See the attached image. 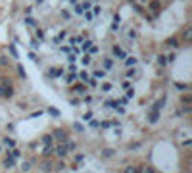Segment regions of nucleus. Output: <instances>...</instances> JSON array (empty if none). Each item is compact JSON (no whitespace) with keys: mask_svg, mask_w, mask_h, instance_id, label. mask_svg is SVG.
Segmentation results:
<instances>
[{"mask_svg":"<svg viewBox=\"0 0 192 173\" xmlns=\"http://www.w3.org/2000/svg\"><path fill=\"white\" fill-rule=\"evenodd\" d=\"M111 52H114V56H117V58H127V56H125V50L121 48V46H117V44L114 46V50H111Z\"/></svg>","mask_w":192,"mask_h":173,"instance_id":"1","label":"nucleus"},{"mask_svg":"<svg viewBox=\"0 0 192 173\" xmlns=\"http://www.w3.org/2000/svg\"><path fill=\"white\" fill-rule=\"evenodd\" d=\"M158 119H160V112H158V110H152L150 115H148V121H150V123H156Z\"/></svg>","mask_w":192,"mask_h":173,"instance_id":"2","label":"nucleus"},{"mask_svg":"<svg viewBox=\"0 0 192 173\" xmlns=\"http://www.w3.org/2000/svg\"><path fill=\"white\" fill-rule=\"evenodd\" d=\"M125 64H127V68H135V65L138 64V60L131 56V58H125Z\"/></svg>","mask_w":192,"mask_h":173,"instance_id":"3","label":"nucleus"},{"mask_svg":"<svg viewBox=\"0 0 192 173\" xmlns=\"http://www.w3.org/2000/svg\"><path fill=\"white\" fill-rule=\"evenodd\" d=\"M48 75H50V77H60V75H62V68L50 69V71H48Z\"/></svg>","mask_w":192,"mask_h":173,"instance_id":"4","label":"nucleus"},{"mask_svg":"<svg viewBox=\"0 0 192 173\" xmlns=\"http://www.w3.org/2000/svg\"><path fill=\"white\" fill-rule=\"evenodd\" d=\"M54 137H56V139H60V141H65V131L58 129V131H54Z\"/></svg>","mask_w":192,"mask_h":173,"instance_id":"5","label":"nucleus"},{"mask_svg":"<svg viewBox=\"0 0 192 173\" xmlns=\"http://www.w3.org/2000/svg\"><path fill=\"white\" fill-rule=\"evenodd\" d=\"M111 68H114V62H111L110 58H104V69L108 71V69H111Z\"/></svg>","mask_w":192,"mask_h":173,"instance_id":"6","label":"nucleus"},{"mask_svg":"<svg viewBox=\"0 0 192 173\" xmlns=\"http://www.w3.org/2000/svg\"><path fill=\"white\" fill-rule=\"evenodd\" d=\"M4 144L8 146V148H12V150H14V146H15V141H14V139H8V137H6V139H4Z\"/></svg>","mask_w":192,"mask_h":173,"instance_id":"7","label":"nucleus"},{"mask_svg":"<svg viewBox=\"0 0 192 173\" xmlns=\"http://www.w3.org/2000/svg\"><path fill=\"white\" fill-rule=\"evenodd\" d=\"M14 164H15V162H14V158H12V156H8V158L4 160V165H6V167H14Z\"/></svg>","mask_w":192,"mask_h":173,"instance_id":"8","label":"nucleus"},{"mask_svg":"<svg viewBox=\"0 0 192 173\" xmlns=\"http://www.w3.org/2000/svg\"><path fill=\"white\" fill-rule=\"evenodd\" d=\"M65 152H67L65 144H64V146H58V148H56V154H58V156H65Z\"/></svg>","mask_w":192,"mask_h":173,"instance_id":"9","label":"nucleus"},{"mask_svg":"<svg viewBox=\"0 0 192 173\" xmlns=\"http://www.w3.org/2000/svg\"><path fill=\"white\" fill-rule=\"evenodd\" d=\"M150 10L158 12V10H160V2H158V0H152V2H150Z\"/></svg>","mask_w":192,"mask_h":173,"instance_id":"10","label":"nucleus"},{"mask_svg":"<svg viewBox=\"0 0 192 173\" xmlns=\"http://www.w3.org/2000/svg\"><path fill=\"white\" fill-rule=\"evenodd\" d=\"M90 46H92V41H85V42H83V46H81V50H83V52H87Z\"/></svg>","mask_w":192,"mask_h":173,"instance_id":"11","label":"nucleus"},{"mask_svg":"<svg viewBox=\"0 0 192 173\" xmlns=\"http://www.w3.org/2000/svg\"><path fill=\"white\" fill-rule=\"evenodd\" d=\"M119 21H121V19H119V15H114V21H111V29H117V27H119Z\"/></svg>","mask_w":192,"mask_h":173,"instance_id":"12","label":"nucleus"},{"mask_svg":"<svg viewBox=\"0 0 192 173\" xmlns=\"http://www.w3.org/2000/svg\"><path fill=\"white\" fill-rule=\"evenodd\" d=\"M64 37H65V33H60L58 37H54V42H56V44H60V42L64 41Z\"/></svg>","mask_w":192,"mask_h":173,"instance_id":"13","label":"nucleus"},{"mask_svg":"<svg viewBox=\"0 0 192 173\" xmlns=\"http://www.w3.org/2000/svg\"><path fill=\"white\" fill-rule=\"evenodd\" d=\"M75 12H77V14H83V12H85V8H83L81 2H77V4H75Z\"/></svg>","mask_w":192,"mask_h":173,"instance_id":"14","label":"nucleus"},{"mask_svg":"<svg viewBox=\"0 0 192 173\" xmlns=\"http://www.w3.org/2000/svg\"><path fill=\"white\" fill-rule=\"evenodd\" d=\"M75 79H77V75H75V71H71V75H67V77H65V81H67V83H73Z\"/></svg>","mask_w":192,"mask_h":173,"instance_id":"15","label":"nucleus"},{"mask_svg":"<svg viewBox=\"0 0 192 173\" xmlns=\"http://www.w3.org/2000/svg\"><path fill=\"white\" fill-rule=\"evenodd\" d=\"M48 114H52L54 117H58V115H60V110L58 108H48Z\"/></svg>","mask_w":192,"mask_h":173,"instance_id":"16","label":"nucleus"},{"mask_svg":"<svg viewBox=\"0 0 192 173\" xmlns=\"http://www.w3.org/2000/svg\"><path fill=\"white\" fill-rule=\"evenodd\" d=\"M60 52L62 54H69L71 52V46H60Z\"/></svg>","mask_w":192,"mask_h":173,"instance_id":"17","label":"nucleus"},{"mask_svg":"<svg viewBox=\"0 0 192 173\" xmlns=\"http://www.w3.org/2000/svg\"><path fill=\"white\" fill-rule=\"evenodd\" d=\"M127 77H137V69H135V68H129V71H127Z\"/></svg>","mask_w":192,"mask_h":173,"instance_id":"18","label":"nucleus"},{"mask_svg":"<svg viewBox=\"0 0 192 173\" xmlns=\"http://www.w3.org/2000/svg\"><path fill=\"white\" fill-rule=\"evenodd\" d=\"M90 62H92V58H90V54H87V56H83V64H85V65H88V64H90Z\"/></svg>","mask_w":192,"mask_h":173,"instance_id":"19","label":"nucleus"},{"mask_svg":"<svg viewBox=\"0 0 192 173\" xmlns=\"http://www.w3.org/2000/svg\"><path fill=\"white\" fill-rule=\"evenodd\" d=\"M50 142H52L50 135H44V137H42V144H50Z\"/></svg>","mask_w":192,"mask_h":173,"instance_id":"20","label":"nucleus"},{"mask_svg":"<svg viewBox=\"0 0 192 173\" xmlns=\"http://www.w3.org/2000/svg\"><path fill=\"white\" fill-rule=\"evenodd\" d=\"M102 154H104V156H106V158H111V156H114V154H115V152H114V150H110V148H106V150H104V152H102Z\"/></svg>","mask_w":192,"mask_h":173,"instance_id":"21","label":"nucleus"},{"mask_svg":"<svg viewBox=\"0 0 192 173\" xmlns=\"http://www.w3.org/2000/svg\"><path fill=\"white\" fill-rule=\"evenodd\" d=\"M83 15H85V19H88V21L94 18V14H92V12H88V10H87V12H83Z\"/></svg>","mask_w":192,"mask_h":173,"instance_id":"22","label":"nucleus"},{"mask_svg":"<svg viewBox=\"0 0 192 173\" xmlns=\"http://www.w3.org/2000/svg\"><path fill=\"white\" fill-rule=\"evenodd\" d=\"M142 173H156V171H154V167H150V165H144V167H142Z\"/></svg>","mask_w":192,"mask_h":173,"instance_id":"23","label":"nucleus"},{"mask_svg":"<svg viewBox=\"0 0 192 173\" xmlns=\"http://www.w3.org/2000/svg\"><path fill=\"white\" fill-rule=\"evenodd\" d=\"M133 96H135V91H133V89H127V94H125V98L129 100V98H133Z\"/></svg>","mask_w":192,"mask_h":173,"instance_id":"24","label":"nucleus"},{"mask_svg":"<svg viewBox=\"0 0 192 173\" xmlns=\"http://www.w3.org/2000/svg\"><path fill=\"white\" fill-rule=\"evenodd\" d=\"M83 119H85V121H90V119H92V112H87V114H83Z\"/></svg>","mask_w":192,"mask_h":173,"instance_id":"25","label":"nucleus"},{"mask_svg":"<svg viewBox=\"0 0 192 173\" xmlns=\"http://www.w3.org/2000/svg\"><path fill=\"white\" fill-rule=\"evenodd\" d=\"M102 91H111V83H104V85H102Z\"/></svg>","mask_w":192,"mask_h":173,"instance_id":"26","label":"nucleus"},{"mask_svg":"<svg viewBox=\"0 0 192 173\" xmlns=\"http://www.w3.org/2000/svg\"><path fill=\"white\" fill-rule=\"evenodd\" d=\"M67 150H75V142H64Z\"/></svg>","mask_w":192,"mask_h":173,"instance_id":"27","label":"nucleus"},{"mask_svg":"<svg viewBox=\"0 0 192 173\" xmlns=\"http://www.w3.org/2000/svg\"><path fill=\"white\" fill-rule=\"evenodd\" d=\"M98 77H104V71L102 69H96L94 71V79H98Z\"/></svg>","mask_w":192,"mask_h":173,"instance_id":"28","label":"nucleus"},{"mask_svg":"<svg viewBox=\"0 0 192 173\" xmlns=\"http://www.w3.org/2000/svg\"><path fill=\"white\" fill-rule=\"evenodd\" d=\"M87 81H88V86H96V85H98V81H96L94 77H92V79H87Z\"/></svg>","mask_w":192,"mask_h":173,"instance_id":"29","label":"nucleus"},{"mask_svg":"<svg viewBox=\"0 0 192 173\" xmlns=\"http://www.w3.org/2000/svg\"><path fill=\"white\" fill-rule=\"evenodd\" d=\"M125 173H138V169L131 165V167H127V169H125Z\"/></svg>","mask_w":192,"mask_h":173,"instance_id":"30","label":"nucleus"},{"mask_svg":"<svg viewBox=\"0 0 192 173\" xmlns=\"http://www.w3.org/2000/svg\"><path fill=\"white\" fill-rule=\"evenodd\" d=\"M85 89H87V86H85V85H75V91H77V92H83V91H85Z\"/></svg>","mask_w":192,"mask_h":173,"instance_id":"31","label":"nucleus"},{"mask_svg":"<svg viewBox=\"0 0 192 173\" xmlns=\"http://www.w3.org/2000/svg\"><path fill=\"white\" fill-rule=\"evenodd\" d=\"M37 39H39V41H42V39H44V33H42L41 29H37Z\"/></svg>","mask_w":192,"mask_h":173,"instance_id":"32","label":"nucleus"},{"mask_svg":"<svg viewBox=\"0 0 192 173\" xmlns=\"http://www.w3.org/2000/svg\"><path fill=\"white\" fill-rule=\"evenodd\" d=\"M79 77H81L83 81H87V79H88V75H87V71H81V73H79Z\"/></svg>","mask_w":192,"mask_h":173,"instance_id":"33","label":"nucleus"},{"mask_svg":"<svg viewBox=\"0 0 192 173\" xmlns=\"http://www.w3.org/2000/svg\"><path fill=\"white\" fill-rule=\"evenodd\" d=\"M135 35H137V33H135L133 29H129V31H127V37H129V39H135Z\"/></svg>","mask_w":192,"mask_h":173,"instance_id":"34","label":"nucleus"},{"mask_svg":"<svg viewBox=\"0 0 192 173\" xmlns=\"http://www.w3.org/2000/svg\"><path fill=\"white\" fill-rule=\"evenodd\" d=\"M81 39H83V37H73V39H71V42H73V44H77V42H81Z\"/></svg>","mask_w":192,"mask_h":173,"instance_id":"35","label":"nucleus"},{"mask_svg":"<svg viewBox=\"0 0 192 173\" xmlns=\"http://www.w3.org/2000/svg\"><path fill=\"white\" fill-rule=\"evenodd\" d=\"M158 62H160V65H165V62H167V60H165V56H160V58H158Z\"/></svg>","mask_w":192,"mask_h":173,"instance_id":"36","label":"nucleus"},{"mask_svg":"<svg viewBox=\"0 0 192 173\" xmlns=\"http://www.w3.org/2000/svg\"><path fill=\"white\" fill-rule=\"evenodd\" d=\"M29 169H31V164H29V162H25V164H23V171H29Z\"/></svg>","mask_w":192,"mask_h":173,"instance_id":"37","label":"nucleus"},{"mask_svg":"<svg viewBox=\"0 0 192 173\" xmlns=\"http://www.w3.org/2000/svg\"><path fill=\"white\" fill-rule=\"evenodd\" d=\"M25 21H27V25H35V19H33V18H27Z\"/></svg>","mask_w":192,"mask_h":173,"instance_id":"38","label":"nucleus"},{"mask_svg":"<svg viewBox=\"0 0 192 173\" xmlns=\"http://www.w3.org/2000/svg\"><path fill=\"white\" fill-rule=\"evenodd\" d=\"M121 86H123V89H129V86H131V83H129V81H123V83H121Z\"/></svg>","mask_w":192,"mask_h":173,"instance_id":"39","label":"nucleus"},{"mask_svg":"<svg viewBox=\"0 0 192 173\" xmlns=\"http://www.w3.org/2000/svg\"><path fill=\"white\" fill-rule=\"evenodd\" d=\"M83 100L87 102V104H90V102H92V96H85V98H83Z\"/></svg>","mask_w":192,"mask_h":173,"instance_id":"40","label":"nucleus"},{"mask_svg":"<svg viewBox=\"0 0 192 173\" xmlns=\"http://www.w3.org/2000/svg\"><path fill=\"white\" fill-rule=\"evenodd\" d=\"M110 125H111L110 121H102V127H104V129H108V127H110Z\"/></svg>","mask_w":192,"mask_h":173,"instance_id":"41","label":"nucleus"},{"mask_svg":"<svg viewBox=\"0 0 192 173\" xmlns=\"http://www.w3.org/2000/svg\"><path fill=\"white\" fill-rule=\"evenodd\" d=\"M184 39H186V41L190 39V29H186V31H184Z\"/></svg>","mask_w":192,"mask_h":173,"instance_id":"42","label":"nucleus"},{"mask_svg":"<svg viewBox=\"0 0 192 173\" xmlns=\"http://www.w3.org/2000/svg\"><path fill=\"white\" fill-rule=\"evenodd\" d=\"M177 89H183V91H184V89H188V86L183 85V83H177Z\"/></svg>","mask_w":192,"mask_h":173,"instance_id":"43","label":"nucleus"},{"mask_svg":"<svg viewBox=\"0 0 192 173\" xmlns=\"http://www.w3.org/2000/svg\"><path fill=\"white\" fill-rule=\"evenodd\" d=\"M73 127H75V129H77V131H83V125H81V123H75Z\"/></svg>","mask_w":192,"mask_h":173,"instance_id":"44","label":"nucleus"},{"mask_svg":"<svg viewBox=\"0 0 192 173\" xmlns=\"http://www.w3.org/2000/svg\"><path fill=\"white\" fill-rule=\"evenodd\" d=\"M183 102H186V104H188V102H190V96L184 94V96H183Z\"/></svg>","mask_w":192,"mask_h":173,"instance_id":"45","label":"nucleus"},{"mask_svg":"<svg viewBox=\"0 0 192 173\" xmlns=\"http://www.w3.org/2000/svg\"><path fill=\"white\" fill-rule=\"evenodd\" d=\"M69 2H71V4H77V2H79V0H69Z\"/></svg>","mask_w":192,"mask_h":173,"instance_id":"46","label":"nucleus"},{"mask_svg":"<svg viewBox=\"0 0 192 173\" xmlns=\"http://www.w3.org/2000/svg\"><path fill=\"white\" fill-rule=\"evenodd\" d=\"M0 96H4V89H0Z\"/></svg>","mask_w":192,"mask_h":173,"instance_id":"47","label":"nucleus"},{"mask_svg":"<svg viewBox=\"0 0 192 173\" xmlns=\"http://www.w3.org/2000/svg\"><path fill=\"white\" fill-rule=\"evenodd\" d=\"M41 2H44V0H37V4H41Z\"/></svg>","mask_w":192,"mask_h":173,"instance_id":"48","label":"nucleus"}]
</instances>
